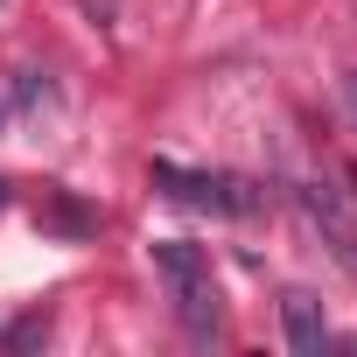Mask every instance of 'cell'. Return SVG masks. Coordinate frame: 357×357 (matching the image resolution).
I'll return each mask as SVG.
<instances>
[{
    "instance_id": "cell-1",
    "label": "cell",
    "mask_w": 357,
    "mask_h": 357,
    "mask_svg": "<svg viewBox=\"0 0 357 357\" xmlns=\"http://www.w3.org/2000/svg\"><path fill=\"white\" fill-rule=\"evenodd\" d=\"M154 273L168 287V308H175V322H183V336L190 343H218V329H225V287L211 273V252L190 245V238H161L154 245Z\"/></svg>"
},
{
    "instance_id": "cell-2",
    "label": "cell",
    "mask_w": 357,
    "mask_h": 357,
    "mask_svg": "<svg viewBox=\"0 0 357 357\" xmlns=\"http://www.w3.org/2000/svg\"><path fill=\"white\" fill-rule=\"evenodd\" d=\"M154 190L190 204V211H211V218H252L266 204V190L252 175H231V168H183V161H154Z\"/></svg>"
},
{
    "instance_id": "cell-3",
    "label": "cell",
    "mask_w": 357,
    "mask_h": 357,
    "mask_svg": "<svg viewBox=\"0 0 357 357\" xmlns=\"http://www.w3.org/2000/svg\"><path fill=\"white\" fill-rule=\"evenodd\" d=\"M294 197H301L308 225H315V231L329 238V252H336L343 266H357V211H350V204H343V197H336L329 183H301Z\"/></svg>"
},
{
    "instance_id": "cell-4",
    "label": "cell",
    "mask_w": 357,
    "mask_h": 357,
    "mask_svg": "<svg viewBox=\"0 0 357 357\" xmlns=\"http://www.w3.org/2000/svg\"><path fill=\"white\" fill-rule=\"evenodd\" d=\"M280 329H287V350H294V357H322V350H329L322 301H315V294H301V287H287V294H280Z\"/></svg>"
},
{
    "instance_id": "cell-5",
    "label": "cell",
    "mask_w": 357,
    "mask_h": 357,
    "mask_svg": "<svg viewBox=\"0 0 357 357\" xmlns=\"http://www.w3.org/2000/svg\"><path fill=\"white\" fill-rule=\"evenodd\" d=\"M43 225H56V231H70V238H84V231H98V218H91V211H77L70 197H56V204L43 211Z\"/></svg>"
},
{
    "instance_id": "cell-6",
    "label": "cell",
    "mask_w": 357,
    "mask_h": 357,
    "mask_svg": "<svg viewBox=\"0 0 357 357\" xmlns=\"http://www.w3.org/2000/svg\"><path fill=\"white\" fill-rule=\"evenodd\" d=\"M36 343H50V315L36 308V315H22L8 336H0V350H36Z\"/></svg>"
},
{
    "instance_id": "cell-7",
    "label": "cell",
    "mask_w": 357,
    "mask_h": 357,
    "mask_svg": "<svg viewBox=\"0 0 357 357\" xmlns=\"http://www.w3.org/2000/svg\"><path fill=\"white\" fill-rule=\"evenodd\" d=\"M336 84H343V105H350V119H357V70H343Z\"/></svg>"
},
{
    "instance_id": "cell-8",
    "label": "cell",
    "mask_w": 357,
    "mask_h": 357,
    "mask_svg": "<svg viewBox=\"0 0 357 357\" xmlns=\"http://www.w3.org/2000/svg\"><path fill=\"white\" fill-rule=\"evenodd\" d=\"M0 126H8V98H0Z\"/></svg>"
}]
</instances>
